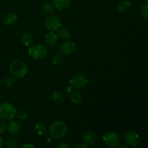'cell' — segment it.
Segmentation results:
<instances>
[{
	"mask_svg": "<svg viewBox=\"0 0 148 148\" xmlns=\"http://www.w3.org/2000/svg\"><path fill=\"white\" fill-rule=\"evenodd\" d=\"M10 73L16 78H23L28 72V66L24 61L21 59H14L9 66Z\"/></svg>",
	"mask_w": 148,
	"mask_h": 148,
	"instance_id": "cell-1",
	"label": "cell"
},
{
	"mask_svg": "<svg viewBox=\"0 0 148 148\" xmlns=\"http://www.w3.org/2000/svg\"><path fill=\"white\" fill-rule=\"evenodd\" d=\"M67 132V126L64 121H56L50 126L49 129V135L55 140L62 139Z\"/></svg>",
	"mask_w": 148,
	"mask_h": 148,
	"instance_id": "cell-2",
	"label": "cell"
},
{
	"mask_svg": "<svg viewBox=\"0 0 148 148\" xmlns=\"http://www.w3.org/2000/svg\"><path fill=\"white\" fill-rule=\"evenodd\" d=\"M16 109L14 106L9 102L0 104V119L4 121H11L15 117Z\"/></svg>",
	"mask_w": 148,
	"mask_h": 148,
	"instance_id": "cell-3",
	"label": "cell"
},
{
	"mask_svg": "<svg viewBox=\"0 0 148 148\" xmlns=\"http://www.w3.org/2000/svg\"><path fill=\"white\" fill-rule=\"evenodd\" d=\"M48 49L42 44L31 45L28 49V53L35 60H41L47 56Z\"/></svg>",
	"mask_w": 148,
	"mask_h": 148,
	"instance_id": "cell-4",
	"label": "cell"
},
{
	"mask_svg": "<svg viewBox=\"0 0 148 148\" xmlns=\"http://www.w3.org/2000/svg\"><path fill=\"white\" fill-rule=\"evenodd\" d=\"M45 26L49 32H56L62 27V22L58 16L49 14L45 20Z\"/></svg>",
	"mask_w": 148,
	"mask_h": 148,
	"instance_id": "cell-5",
	"label": "cell"
},
{
	"mask_svg": "<svg viewBox=\"0 0 148 148\" xmlns=\"http://www.w3.org/2000/svg\"><path fill=\"white\" fill-rule=\"evenodd\" d=\"M103 141L104 144L108 147L115 148L119 145L121 139L118 134L114 132H110L103 137Z\"/></svg>",
	"mask_w": 148,
	"mask_h": 148,
	"instance_id": "cell-6",
	"label": "cell"
},
{
	"mask_svg": "<svg viewBox=\"0 0 148 148\" xmlns=\"http://www.w3.org/2000/svg\"><path fill=\"white\" fill-rule=\"evenodd\" d=\"M88 83V79L84 75L80 73L75 74V75L71 77L69 80L70 86H72L74 89H80L84 88Z\"/></svg>",
	"mask_w": 148,
	"mask_h": 148,
	"instance_id": "cell-7",
	"label": "cell"
},
{
	"mask_svg": "<svg viewBox=\"0 0 148 148\" xmlns=\"http://www.w3.org/2000/svg\"><path fill=\"white\" fill-rule=\"evenodd\" d=\"M140 136L135 132H129L124 136V141L130 147H137L140 143Z\"/></svg>",
	"mask_w": 148,
	"mask_h": 148,
	"instance_id": "cell-8",
	"label": "cell"
},
{
	"mask_svg": "<svg viewBox=\"0 0 148 148\" xmlns=\"http://www.w3.org/2000/svg\"><path fill=\"white\" fill-rule=\"evenodd\" d=\"M76 49V43L70 40H66L60 46V50L62 51V53L65 56H70V55L73 54Z\"/></svg>",
	"mask_w": 148,
	"mask_h": 148,
	"instance_id": "cell-9",
	"label": "cell"
},
{
	"mask_svg": "<svg viewBox=\"0 0 148 148\" xmlns=\"http://www.w3.org/2000/svg\"><path fill=\"white\" fill-rule=\"evenodd\" d=\"M21 124H20V121H16V120H11L7 127V130L8 133L10 135L12 136L17 135L21 131Z\"/></svg>",
	"mask_w": 148,
	"mask_h": 148,
	"instance_id": "cell-10",
	"label": "cell"
},
{
	"mask_svg": "<svg viewBox=\"0 0 148 148\" xmlns=\"http://www.w3.org/2000/svg\"><path fill=\"white\" fill-rule=\"evenodd\" d=\"M52 4L56 9L60 11L68 10L71 6V0H51Z\"/></svg>",
	"mask_w": 148,
	"mask_h": 148,
	"instance_id": "cell-11",
	"label": "cell"
},
{
	"mask_svg": "<svg viewBox=\"0 0 148 148\" xmlns=\"http://www.w3.org/2000/svg\"><path fill=\"white\" fill-rule=\"evenodd\" d=\"M58 39H59V37L57 34L55 33V32H49L45 36L44 41L47 46H53L57 43Z\"/></svg>",
	"mask_w": 148,
	"mask_h": 148,
	"instance_id": "cell-12",
	"label": "cell"
},
{
	"mask_svg": "<svg viewBox=\"0 0 148 148\" xmlns=\"http://www.w3.org/2000/svg\"><path fill=\"white\" fill-rule=\"evenodd\" d=\"M82 140L86 145H92L96 141V136L92 132H85L82 134Z\"/></svg>",
	"mask_w": 148,
	"mask_h": 148,
	"instance_id": "cell-13",
	"label": "cell"
},
{
	"mask_svg": "<svg viewBox=\"0 0 148 148\" xmlns=\"http://www.w3.org/2000/svg\"><path fill=\"white\" fill-rule=\"evenodd\" d=\"M17 15L14 13H7L3 18V22L6 26H12L17 22Z\"/></svg>",
	"mask_w": 148,
	"mask_h": 148,
	"instance_id": "cell-14",
	"label": "cell"
},
{
	"mask_svg": "<svg viewBox=\"0 0 148 148\" xmlns=\"http://www.w3.org/2000/svg\"><path fill=\"white\" fill-rule=\"evenodd\" d=\"M34 41V37L29 32H25L21 37V42L24 46H30Z\"/></svg>",
	"mask_w": 148,
	"mask_h": 148,
	"instance_id": "cell-15",
	"label": "cell"
},
{
	"mask_svg": "<svg viewBox=\"0 0 148 148\" xmlns=\"http://www.w3.org/2000/svg\"><path fill=\"white\" fill-rule=\"evenodd\" d=\"M69 99L71 102L73 103L74 104H79L82 102V95L77 90H72L69 93Z\"/></svg>",
	"mask_w": 148,
	"mask_h": 148,
	"instance_id": "cell-16",
	"label": "cell"
},
{
	"mask_svg": "<svg viewBox=\"0 0 148 148\" xmlns=\"http://www.w3.org/2000/svg\"><path fill=\"white\" fill-rule=\"evenodd\" d=\"M57 31H58V33H57L58 37H59V38L62 39V40H69V39H70L71 33L67 28L61 27Z\"/></svg>",
	"mask_w": 148,
	"mask_h": 148,
	"instance_id": "cell-17",
	"label": "cell"
},
{
	"mask_svg": "<svg viewBox=\"0 0 148 148\" xmlns=\"http://www.w3.org/2000/svg\"><path fill=\"white\" fill-rule=\"evenodd\" d=\"M34 130L36 134L39 136H44L47 132V128L46 124L43 122L36 123L34 127Z\"/></svg>",
	"mask_w": 148,
	"mask_h": 148,
	"instance_id": "cell-18",
	"label": "cell"
},
{
	"mask_svg": "<svg viewBox=\"0 0 148 148\" xmlns=\"http://www.w3.org/2000/svg\"><path fill=\"white\" fill-rule=\"evenodd\" d=\"M132 7V3L130 1H124L120 3L119 4L117 7V12L120 14H122V13H125L126 12L128 11L130 9V7Z\"/></svg>",
	"mask_w": 148,
	"mask_h": 148,
	"instance_id": "cell-19",
	"label": "cell"
},
{
	"mask_svg": "<svg viewBox=\"0 0 148 148\" xmlns=\"http://www.w3.org/2000/svg\"><path fill=\"white\" fill-rule=\"evenodd\" d=\"M54 6L53 5L52 3H45L43 6H42V12L44 14H51L54 11Z\"/></svg>",
	"mask_w": 148,
	"mask_h": 148,
	"instance_id": "cell-20",
	"label": "cell"
},
{
	"mask_svg": "<svg viewBox=\"0 0 148 148\" xmlns=\"http://www.w3.org/2000/svg\"><path fill=\"white\" fill-rule=\"evenodd\" d=\"M15 117L18 121H25L28 118V113L25 110L20 109L16 111Z\"/></svg>",
	"mask_w": 148,
	"mask_h": 148,
	"instance_id": "cell-21",
	"label": "cell"
},
{
	"mask_svg": "<svg viewBox=\"0 0 148 148\" xmlns=\"http://www.w3.org/2000/svg\"><path fill=\"white\" fill-rule=\"evenodd\" d=\"M51 98L53 102L57 103H61L64 101V96L60 92H54L52 94Z\"/></svg>",
	"mask_w": 148,
	"mask_h": 148,
	"instance_id": "cell-22",
	"label": "cell"
},
{
	"mask_svg": "<svg viewBox=\"0 0 148 148\" xmlns=\"http://www.w3.org/2000/svg\"><path fill=\"white\" fill-rule=\"evenodd\" d=\"M7 148H18V142L14 137H9L5 143Z\"/></svg>",
	"mask_w": 148,
	"mask_h": 148,
	"instance_id": "cell-23",
	"label": "cell"
},
{
	"mask_svg": "<svg viewBox=\"0 0 148 148\" xmlns=\"http://www.w3.org/2000/svg\"><path fill=\"white\" fill-rule=\"evenodd\" d=\"M64 59V55L62 53H56L52 56L51 60L53 65H58L62 62Z\"/></svg>",
	"mask_w": 148,
	"mask_h": 148,
	"instance_id": "cell-24",
	"label": "cell"
},
{
	"mask_svg": "<svg viewBox=\"0 0 148 148\" xmlns=\"http://www.w3.org/2000/svg\"><path fill=\"white\" fill-rule=\"evenodd\" d=\"M16 83V77H7L4 79V84L7 88H12Z\"/></svg>",
	"mask_w": 148,
	"mask_h": 148,
	"instance_id": "cell-25",
	"label": "cell"
},
{
	"mask_svg": "<svg viewBox=\"0 0 148 148\" xmlns=\"http://www.w3.org/2000/svg\"><path fill=\"white\" fill-rule=\"evenodd\" d=\"M141 14L145 20H148V3L145 4L141 7Z\"/></svg>",
	"mask_w": 148,
	"mask_h": 148,
	"instance_id": "cell-26",
	"label": "cell"
},
{
	"mask_svg": "<svg viewBox=\"0 0 148 148\" xmlns=\"http://www.w3.org/2000/svg\"><path fill=\"white\" fill-rule=\"evenodd\" d=\"M7 130V126L6 124L4 123V120H2L1 119H0V134L4 133V132Z\"/></svg>",
	"mask_w": 148,
	"mask_h": 148,
	"instance_id": "cell-27",
	"label": "cell"
},
{
	"mask_svg": "<svg viewBox=\"0 0 148 148\" xmlns=\"http://www.w3.org/2000/svg\"><path fill=\"white\" fill-rule=\"evenodd\" d=\"M73 148H88V147L85 143H78V144L75 145Z\"/></svg>",
	"mask_w": 148,
	"mask_h": 148,
	"instance_id": "cell-28",
	"label": "cell"
},
{
	"mask_svg": "<svg viewBox=\"0 0 148 148\" xmlns=\"http://www.w3.org/2000/svg\"><path fill=\"white\" fill-rule=\"evenodd\" d=\"M18 148H35V147L33 145L30 144V143H26V144L23 145H21Z\"/></svg>",
	"mask_w": 148,
	"mask_h": 148,
	"instance_id": "cell-29",
	"label": "cell"
},
{
	"mask_svg": "<svg viewBox=\"0 0 148 148\" xmlns=\"http://www.w3.org/2000/svg\"><path fill=\"white\" fill-rule=\"evenodd\" d=\"M57 148H70V147L66 143H62V144L59 145Z\"/></svg>",
	"mask_w": 148,
	"mask_h": 148,
	"instance_id": "cell-30",
	"label": "cell"
},
{
	"mask_svg": "<svg viewBox=\"0 0 148 148\" xmlns=\"http://www.w3.org/2000/svg\"><path fill=\"white\" fill-rule=\"evenodd\" d=\"M4 146V141H3V139L0 137V148H3Z\"/></svg>",
	"mask_w": 148,
	"mask_h": 148,
	"instance_id": "cell-31",
	"label": "cell"
},
{
	"mask_svg": "<svg viewBox=\"0 0 148 148\" xmlns=\"http://www.w3.org/2000/svg\"><path fill=\"white\" fill-rule=\"evenodd\" d=\"M115 148H130V147H127V146H124V145H121V146L119 145L118 147H115Z\"/></svg>",
	"mask_w": 148,
	"mask_h": 148,
	"instance_id": "cell-32",
	"label": "cell"
},
{
	"mask_svg": "<svg viewBox=\"0 0 148 148\" xmlns=\"http://www.w3.org/2000/svg\"><path fill=\"white\" fill-rule=\"evenodd\" d=\"M146 1H147V3H148V0H146Z\"/></svg>",
	"mask_w": 148,
	"mask_h": 148,
	"instance_id": "cell-33",
	"label": "cell"
},
{
	"mask_svg": "<svg viewBox=\"0 0 148 148\" xmlns=\"http://www.w3.org/2000/svg\"><path fill=\"white\" fill-rule=\"evenodd\" d=\"M44 1H48V0H44Z\"/></svg>",
	"mask_w": 148,
	"mask_h": 148,
	"instance_id": "cell-34",
	"label": "cell"
}]
</instances>
